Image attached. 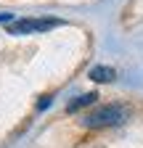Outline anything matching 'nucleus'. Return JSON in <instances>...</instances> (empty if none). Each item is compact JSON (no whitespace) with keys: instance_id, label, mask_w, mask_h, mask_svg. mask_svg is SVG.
<instances>
[{"instance_id":"f257e3e1","label":"nucleus","mask_w":143,"mask_h":148,"mask_svg":"<svg viewBox=\"0 0 143 148\" xmlns=\"http://www.w3.org/2000/svg\"><path fill=\"white\" fill-rule=\"evenodd\" d=\"M124 116H127V111H124V106H101L96 111H90L85 119H82V127L87 130H103V127H114V124H122Z\"/></svg>"},{"instance_id":"f03ea898","label":"nucleus","mask_w":143,"mask_h":148,"mask_svg":"<svg viewBox=\"0 0 143 148\" xmlns=\"http://www.w3.org/2000/svg\"><path fill=\"white\" fill-rule=\"evenodd\" d=\"M64 21L61 18H13L8 24V34H32V32H48V29H56Z\"/></svg>"},{"instance_id":"7ed1b4c3","label":"nucleus","mask_w":143,"mask_h":148,"mask_svg":"<svg viewBox=\"0 0 143 148\" xmlns=\"http://www.w3.org/2000/svg\"><path fill=\"white\" fill-rule=\"evenodd\" d=\"M87 77H90L93 82H98V85H103V82H114L117 71L111 66H93L90 71H87Z\"/></svg>"},{"instance_id":"20e7f679","label":"nucleus","mask_w":143,"mask_h":148,"mask_svg":"<svg viewBox=\"0 0 143 148\" xmlns=\"http://www.w3.org/2000/svg\"><path fill=\"white\" fill-rule=\"evenodd\" d=\"M96 101H98V92H85V95L74 98V101L66 106V114H74V111H80V108H85V106H93Z\"/></svg>"},{"instance_id":"39448f33","label":"nucleus","mask_w":143,"mask_h":148,"mask_svg":"<svg viewBox=\"0 0 143 148\" xmlns=\"http://www.w3.org/2000/svg\"><path fill=\"white\" fill-rule=\"evenodd\" d=\"M48 106H50V95H43V101L37 103V108L43 111V108H48Z\"/></svg>"},{"instance_id":"423d86ee","label":"nucleus","mask_w":143,"mask_h":148,"mask_svg":"<svg viewBox=\"0 0 143 148\" xmlns=\"http://www.w3.org/2000/svg\"><path fill=\"white\" fill-rule=\"evenodd\" d=\"M0 21H6V24H11V21H13V16H11V13H0Z\"/></svg>"}]
</instances>
